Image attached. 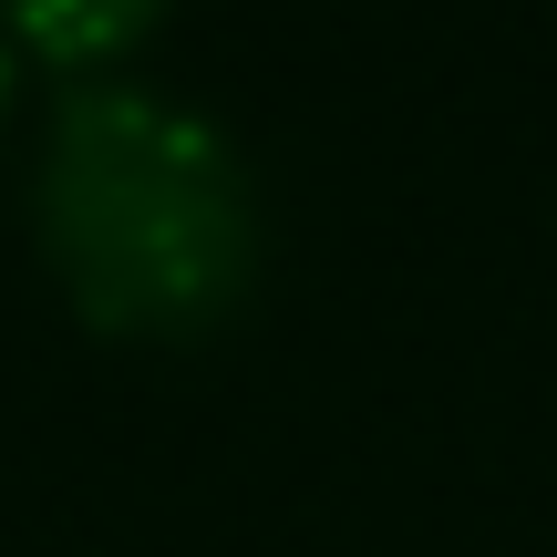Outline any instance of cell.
Listing matches in <instances>:
<instances>
[{
    "label": "cell",
    "mask_w": 557,
    "mask_h": 557,
    "mask_svg": "<svg viewBox=\"0 0 557 557\" xmlns=\"http://www.w3.org/2000/svg\"><path fill=\"white\" fill-rule=\"evenodd\" d=\"M41 259L114 341H197L259 278V186L207 114L145 83H73L32 176Z\"/></svg>",
    "instance_id": "obj_1"
},
{
    "label": "cell",
    "mask_w": 557,
    "mask_h": 557,
    "mask_svg": "<svg viewBox=\"0 0 557 557\" xmlns=\"http://www.w3.org/2000/svg\"><path fill=\"white\" fill-rule=\"evenodd\" d=\"M156 11H165V0H0V21H11L32 52H52V62L124 52V41L156 32Z\"/></svg>",
    "instance_id": "obj_2"
},
{
    "label": "cell",
    "mask_w": 557,
    "mask_h": 557,
    "mask_svg": "<svg viewBox=\"0 0 557 557\" xmlns=\"http://www.w3.org/2000/svg\"><path fill=\"white\" fill-rule=\"evenodd\" d=\"M0 114H11V41H0Z\"/></svg>",
    "instance_id": "obj_3"
}]
</instances>
